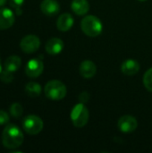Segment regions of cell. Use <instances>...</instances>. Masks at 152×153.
Returning <instances> with one entry per match:
<instances>
[{
  "label": "cell",
  "mask_w": 152,
  "mask_h": 153,
  "mask_svg": "<svg viewBox=\"0 0 152 153\" xmlns=\"http://www.w3.org/2000/svg\"><path fill=\"white\" fill-rule=\"evenodd\" d=\"M23 134L20 128L14 124L7 125L2 134L3 145L7 149H15L20 147L23 143Z\"/></svg>",
  "instance_id": "obj_1"
},
{
  "label": "cell",
  "mask_w": 152,
  "mask_h": 153,
  "mask_svg": "<svg viewBox=\"0 0 152 153\" xmlns=\"http://www.w3.org/2000/svg\"><path fill=\"white\" fill-rule=\"evenodd\" d=\"M81 28L84 34L89 37H97L99 36L103 29L101 21L94 15L85 16L81 22Z\"/></svg>",
  "instance_id": "obj_2"
},
{
  "label": "cell",
  "mask_w": 152,
  "mask_h": 153,
  "mask_svg": "<svg viewBox=\"0 0 152 153\" xmlns=\"http://www.w3.org/2000/svg\"><path fill=\"white\" fill-rule=\"evenodd\" d=\"M45 95L47 98L53 100H63L67 93L66 86L58 80L49 81L44 89Z\"/></svg>",
  "instance_id": "obj_3"
},
{
  "label": "cell",
  "mask_w": 152,
  "mask_h": 153,
  "mask_svg": "<svg viewBox=\"0 0 152 153\" xmlns=\"http://www.w3.org/2000/svg\"><path fill=\"white\" fill-rule=\"evenodd\" d=\"M89 110L84 103H78L73 107L71 112V120L75 127H83L89 121Z\"/></svg>",
  "instance_id": "obj_4"
},
{
  "label": "cell",
  "mask_w": 152,
  "mask_h": 153,
  "mask_svg": "<svg viewBox=\"0 0 152 153\" xmlns=\"http://www.w3.org/2000/svg\"><path fill=\"white\" fill-rule=\"evenodd\" d=\"M44 124L42 119L35 115H30L28 117H26L23 119L22 122V127L23 130L31 135H35L39 134L42 129H43Z\"/></svg>",
  "instance_id": "obj_5"
},
{
  "label": "cell",
  "mask_w": 152,
  "mask_h": 153,
  "mask_svg": "<svg viewBox=\"0 0 152 153\" xmlns=\"http://www.w3.org/2000/svg\"><path fill=\"white\" fill-rule=\"evenodd\" d=\"M40 40L36 35H27L21 40L20 47L22 50L27 54H31L39 48Z\"/></svg>",
  "instance_id": "obj_6"
},
{
  "label": "cell",
  "mask_w": 152,
  "mask_h": 153,
  "mask_svg": "<svg viewBox=\"0 0 152 153\" xmlns=\"http://www.w3.org/2000/svg\"><path fill=\"white\" fill-rule=\"evenodd\" d=\"M117 126L121 132H123L125 134H129V133H133L136 130V128L138 126V122L134 117L126 115V116H123L119 118Z\"/></svg>",
  "instance_id": "obj_7"
},
{
  "label": "cell",
  "mask_w": 152,
  "mask_h": 153,
  "mask_svg": "<svg viewBox=\"0 0 152 153\" xmlns=\"http://www.w3.org/2000/svg\"><path fill=\"white\" fill-rule=\"evenodd\" d=\"M44 70V64L39 58L30 59L26 65L25 73L30 78H37L39 77Z\"/></svg>",
  "instance_id": "obj_8"
},
{
  "label": "cell",
  "mask_w": 152,
  "mask_h": 153,
  "mask_svg": "<svg viewBox=\"0 0 152 153\" xmlns=\"http://www.w3.org/2000/svg\"><path fill=\"white\" fill-rule=\"evenodd\" d=\"M14 22L13 12L8 8L0 9V30H6L13 26Z\"/></svg>",
  "instance_id": "obj_9"
},
{
  "label": "cell",
  "mask_w": 152,
  "mask_h": 153,
  "mask_svg": "<svg viewBox=\"0 0 152 153\" xmlns=\"http://www.w3.org/2000/svg\"><path fill=\"white\" fill-rule=\"evenodd\" d=\"M40 10L47 16H54L60 11V5L56 0H43L40 4Z\"/></svg>",
  "instance_id": "obj_10"
},
{
  "label": "cell",
  "mask_w": 152,
  "mask_h": 153,
  "mask_svg": "<svg viewBox=\"0 0 152 153\" xmlns=\"http://www.w3.org/2000/svg\"><path fill=\"white\" fill-rule=\"evenodd\" d=\"M45 48L49 55H58L64 49V42L59 38H51L46 43Z\"/></svg>",
  "instance_id": "obj_11"
},
{
  "label": "cell",
  "mask_w": 152,
  "mask_h": 153,
  "mask_svg": "<svg viewBox=\"0 0 152 153\" xmlns=\"http://www.w3.org/2000/svg\"><path fill=\"white\" fill-rule=\"evenodd\" d=\"M80 74L84 78H92L97 72L96 65L90 60H84L81 63L79 67Z\"/></svg>",
  "instance_id": "obj_12"
},
{
  "label": "cell",
  "mask_w": 152,
  "mask_h": 153,
  "mask_svg": "<svg viewBox=\"0 0 152 153\" xmlns=\"http://www.w3.org/2000/svg\"><path fill=\"white\" fill-rule=\"evenodd\" d=\"M74 20L73 18V16L70 13H63L61 14L57 21H56V27L60 31H67L69 30L73 25Z\"/></svg>",
  "instance_id": "obj_13"
},
{
  "label": "cell",
  "mask_w": 152,
  "mask_h": 153,
  "mask_svg": "<svg viewBox=\"0 0 152 153\" xmlns=\"http://www.w3.org/2000/svg\"><path fill=\"white\" fill-rule=\"evenodd\" d=\"M121 71L125 75H134L140 71V64L134 59H126L121 65Z\"/></svg>",
  "instance_id": "obj_14"
},
{
  "label": "cell",
  "mask_w": 152,
  "mask_h": 153,
  "mask_svg": "<svg viewBox=\"0 0 152 153\" xmlns=\"http://www.w3.org/2000/svg\"><path fill=\"white\" fill-rule=\"evenodd\" d=\"M71 8L77 15H84L90 9V4L87 0H73Z\"/></svg>",
  "instance_id": "obj_15"
},
{
  "label": "cell",
  "mask_w": 152,
  "mask_h": 153,
  "mask_svg": "<svg viewBox=\"0 0 152 153\" xmlns=\"http://www.w3.org/2000/svg\"><path fill=\"white\" fill-rule=\"evenodd\" d=\"M22 65V60L17 56H11L6 58L4 61V69L8 70L10 72H15L17 71Z\"/></svg>",
  "instance_id": "obj_16"
},
{
  "label": "cell",
  "mask_w": 152,
  "mask_h": 153,
  "mask_svg": "<svg viewBox=\"0 0 152 153\" xmlns=\"http://www.w3.org/2000/svg\"><path fill=\"white\" fill-rule=\"evenodd\" d=\"M25 91L30 97L37 98L41 93V86L35 82H30L25 85Z\"/></svg>",
  "instance_id": "obj_17"
},
{
  "label": "cell",
  "mask_w": 152,
  "mask_h": 153,
  "mask_svg": "<svg viewBox=\"0 0 152 153\" xmlns=\"http://www.w3.org/2000/svg\"><path fill=\"white\" fill-rule=\"evenodd\" d=\"M10 114L14 118H19L22 117V112H23V108L22 107L21 104L15 102V103H13L11 106H10Z\"/></svg>",
  "instance_id": "obj_18"
},
{
  "label": "cell",
  "mask_w": 152,
  "mask_h": 153,
  "mask_svg": "<svg viewBox=\"0 0 152 153\" xmlns=\"http://www.w3.org/2000/svg\"><path fill=\"white\" fill-rule=\"evenodd\" d=\"M143 84L148 91L152 92V67L145 73L143 76Z\"/></svg>",
  "instance_id": "obj_19"
},
{
  "label": "cell",
  "mask_w": 152,
  "mask_h": 153,
  "mask_svg": "<svg viewBox=\"0 0 152 153\" xmlns=\"http://www.w3.org/2000/svg\"><path fill=\"white\" fill-rule=\"evenodd\" d=\"M0 80L4 82V83H10L13 82V72H10L8 70L2 71L0 73Z\"/></svg>",
  "instance_id": "obj_20"
},
{
  "label": "cell",
  "mask_w": 152,
  "mask_h": 153,
  "mask_svg": "<svg viewBox=\"0 0 152 153\" xmlns=\"http://www.w3.org/2000/svg\"><path fill=\"white\" fill-rule=\"evenodd\" d=\"M9 1H10V4H11V6H12V7H13V8L16 10L17 13H19V11L21 10V6L22 5V4H23L24 0H9Z\"/></svg>",
  "instance_id": "obj_21"
},
{
  "label": "cell",
  "mask_w": 152,
  "mask_h": 153,
  "mask_svg": "<svg viewBox=\"0 0 152 153\" xmlns=\"http://www.w3.org/2000/svg\"><path fill=\"white\" fill-rule=\"evenodd\" d=\"M9 119H10L9 115L4 110H0V126L8 124Z\"/></svg>",
  "instance_id": "obj_22"
},
{
  "label": "cell",
  "mask_w": 152,
  "mask_h": 153,
  "mask_svg": "<svg viewBox=\"0 0 152 153\" xmlns=\"http://www.w3.org/2000/svg\"><path fill=\"white\" fill-rule=\"evenodd\" d=\"M80 101L82 102V103H85V102H87L88 100H89V99H90V96H89V94L87 93V92H82L81 95H80Z\"/></svg>",
  "instance_id": "obj_23"
},
{
  "label": "cell",
  "mask_w": 152,
  "mask_h": 153,
  "mask_svg": "<svg viewBox=\"0 0 152 153\" xmlns=\"http://www.w3.org/2000/svg\"><path fill=\"white\" fill-rule=\"evenodd\" d=\"M6 4V0H0V6H4Z\"/></svg>",
  "instance_id": "obj_24"
},
{
  "label": "cell",
  "mask_w": 152,
  "mask_h": 153,
  "mask_svg": "<svg viewBox=\"0 0 152 153\" xmlns=\"http://www.w3.org/2000/svg\"><path fill=\"white\" fill-rule=\"evenodd\" d=\"M2 72V64H1V58H0V73Z\"/></svg>",
  "instance_id": "obj_25"
},
{
  "label": "cell",
  "mask_w": 152,
  "mask_h": 153,
  "mask_svg": "<svg viewBox=\"0 0 152 153\" xmlns=\"http://www.w3.org/2000/svg\"><path fill=\"white\" fill-rule=\"evenodd\" d=\"M139 1H142L143 2V1H146V0H139Z\"/></svg>",
  "instance_id": "obj_26"
}]
</instances>
